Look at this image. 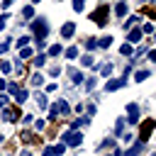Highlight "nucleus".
Listing matches in <instances>:
<instances>
[{
    "label": "nucleus",
    "instance_id": "8fccbe9b",
    "mask_svg": "<svg viewBox=\"0 0 156 156\" xmlns=\"http://www.w3.org/2000/svg\"><path fill=\"white\" fill-rule=\"evenodd\" d=\"M154 39H156V37H154Z\"/></svg>",
    "mask_w": 156,
    "mask_h": 156
},
{
    "label": "nucleus",
    "instance_id": "09e8293b",
    "mask_svg": "<svg viewBox=\"0 0 156 156\" xmlns=\"http://www.w3.org/2000/svg\"><path fill=\"white\" fill-rule=\"evenodd\" d=\"M154 2H156V0H154Z\"/></svg>",
    "mask_w": 156,
    "mask_h": 156
},
{
    "label": "nucleus",
    "instance_id": "de8ad7c7",
    "mask_svg": "<svg viewBox=\"0 0 156 156\" xmlns=\"http://www.w3.org/2000/svg\"><path fill=\"white\" fill-rule=\"evenodd\" d=\"M154 129H156V122H154Z\"/></svg>",
    "mask_w": 156,
    "mask_h": 156
},
{
    "label": "nucleus",
    "instance_id": "5701e85b",
    "mask_svg": "<svg viewBox=\"0 0 156 156\" xmlns=\"http://www.w3.org/2000/svg\"><path fill=\"white\" fill-rule=\"evenodd\" d=\"M61 51H63V49H61V44H54V46L49 49V56H58Z\"/></svg>",
    "mask_w": 156,
    "mask_h": 156
},
{
    "label": "nucleus",
    "instance_id": "2f4dec72",
    "mask_svg": "<svg viewBox=\"0 0 156 156\" xmlns=\"http://www.w3.org/2000/svg\"><path fill=\"white\" fill-rule=\"evenodd\" d=\"M22 141H34V134L32 132H22Z\"/></svg>",
    "mask_w": 156,
    "mask_h": 156
},
{
    "label": "nucleus",
    "instance_id": "ea45409f",
    "mask_svg": "<svg viewBox=\"0 0 156 156\" xmlns=\"http://www.w3.org/2000/svg\"><path fill=\"white\" fill-rule=\"evenodd\" d=\"M0 107H7V95L0 93Z\"/></svg>",
    "mask_w": 156,
    "mask_h": 156
},
{
    "label": "nucleus",
    "instance_id": "393cba45",
    "mask_svg": "<svg viewBox=\"0 0 156 156\" xmlns=\"http://www.w3.org/2000/svg\"><path fill=\"white\" fill-rule=\"evenodd\" d=\"M93 61H95V58H93L90 54H85V56L80 58V63H83V66H93Z\"/></svg>",
    "mask_w": 156,
    "mask_h": 156
},
{
    "label": "nucleus",
    "instance_id": "7c9ffc66",
    "mask_svg": "<svg viewBox=\"0 0 156 156\" xmlns=\"http://www.w3.org/2000/svg\"><path fill=\"white\" fill-rule=\"evenodd\" d=\"M29 56H32V49H27V46H24V49L20 51V58H29Z\"/></svg>",
    "mask_w": 156,
    "mask_h": 156
},
{
    "label": "nucleus",
    "instance_id": "a19ab883",
    "mask_svg": "<svg viewBox=\"0 0 156 156\" xmlns=\"http://www.w3.org/2000/svg\"><path fill=\"white\" fill-rule=\"evenodd\" d=\"M44 156H54V146H46L44 149Z\"/></svg>",
    "mask_w": 156,
    "mask_h": 156
},
{
    "label": "nucleus",
    "instance_id": "9d476101",
    "mask_svg": "<svg viewBox=\"0 0 156 156\" xmlns=\"http://www.w3.org/2000/svg\"><path fill=\"white\" fill-rule=\"evenodd\" d=\"M141 34H144V32H141L139 27H136V29H132V32H129V37H127V39H129V44H136V41H141Z\"/></svg>",
    "mask_w": 156,
    "mask_h": 156
},
{
    "label": "nucleus",
    "instance_id": "dca6fc26",
    "mask_svg": "<svg viewBox=\"0 0 156 156\" xmlns=\"http://www.w3.org/2000/svg\"><path fill=\"white\" fill-rule=\"evenodd\" d=\"M119 54H124V56H132V54H134L132 44H122V46H119Z\"/></svg>",
    "mask_w": 156,
    "mask_h": 156
},
{
    "label": "nucleus",
    "instance_id": "aec40b11",
    "mask_svg": "<svg viewBox=\"0 0 156 156\" xmlns=\"http://www.w3.org/2000/svg\"><path fill=\"white\" fill-rule=\"evenodd\" d=\"M41 83H44V76H41V73H34V76H32V85H37V88H39Z\"/></svg>",
    "mask_w": 156,
    "mask_h": 156
},
{
    "label": "nucleus",
    "instance_id": "7ed1b4c3",
    "mask_svg": "<svg viewBox=\"0 0 156 156\" xmlns=\"http://www.w3.org/2000/svg\"><path fill=\"white\" fill-rule=\"evenodd\" d=\"M61 139H63V144H68V146H78V144L83 141V134L76 132V129H71V132H66Z\"/></svg>",
    "mask_w": 156,
    "mask_h": 156
},
{
    "label": "nucleus",
    "instance_id": "2eb2a0df",
    "mask_svg": "<svg viewBox=\"0 0 156 156\" xmlns=\"http://www.w3.org/2000/svg\"><path fill=\"white\" fill-rule=\"evenodd\" d=\"M37 105H39V110H46V107H49L46 95H41V93H39V95H37Z\"/></svg>",
    "mask_w": 156,
    "mask_h": 156
},
{
    "label": "nucleus",
    "instance_id": "f257e3e1",
    "mask_svg": "<svg viewBox=\"0 0 156 156\" xmlns=\"http://www.w3.org/2000/svg\"><path fill=\"white\" fill-rule=\"evenodd\" d=\"M32 32H34L37 39H46V34H49V24H46V20L39 17L37 22H32Z\"/></svg>",
    "mask_w": 156,
    "mask_h": 156
},
{
    "label": "nucleus",
    "instance_id": "6ab92c4d",
    "mask_svg": "<svg viewBox=\"0 0 156 156\" xmlns=\"http://www.w3.org/2000/svg\"><path fill=\"white\" fill-rule=\"evenodd\" d=\"M110 73H112V63H105V66L100 68V76H102V78H107Z\"/></svg>",
    "mask_w": 156,
    "mask_h": 156
},
{
    "label": "nucleus",
    "instance_id": "0eeeda50",
    "mask_svg": "<svg viewBox=\"0 0 156 156\" xmlns=\"http://www.w3.org/2000/svg\"><path fill=\"white\" fill-rule=\"evenodd\" d=\"M73 32H76V24H73V22H66V24L61 27V37H63V39H71Z\"/></svg>",
    "mask_w": 156,
    "mask_h": 156
},
{
    "label": "nucleus",
    "instance_id": "412c9836",
    "mask_svg": "<svg viewBox=\"0 0 156 156\" xmlns=\"http://www.w3.org/2000/svg\"><path fill=\"white\" fill-rule=\"evenodd\" d=\"M22 17H27V20H29V17H34V7H32V5H27V7L22 10Z\"/></svg>",
    "mask_w": 156,
    "mask_h": 156
},
{
    "label": "nucleus",
    "instance_id": "9b49d317",
    "mask_svg": "<svg viewBox=\"0 0 156 156\" xmlns=\"http://www.w3.org/2000/svg\"><path fill=\"white\" fill-rule=\"evenodd\" d=\"M68 76H71V80H73L76 85H78V83H83V78H85V76H83L80 71H76V68H68Z\"/></svg>",
    "mask_w": 156,
    "mask_h": 156
},
{
    "label": "nucleus",
    "instance_id": "423d86ee",
    "mask_svg": "<svg viewBox=\"0 0 156 156\" xmlns=\"http://www.w3.org/2000/svg\"><path fill=\"white\" fill-rule=\"evenodd\" d=\"M2 115H5L7 122H15V119L20 117V110H17V107H2Z\"/></svg>",
    "mask_w": 156,
    "mask_h": 156
},
{
    "label": "nucleus",
    "instance_id": "c03bdc74",
    "mask_svg": "<svg viewBox=\"0 0 156 156\" xmlns=\"http://www.w3.org/2000/svg\"><path fill=\"white\" fill-rule=\"evenodd\" d=\"M12 5V0H2V7H10Z\"/></svg>",
    "mask_w": 156,
    "mask_h": 156
},
{
    "label": "nucleus",
    "instance_id": "4c0bfd02",
    "mask_svg": "<svg viewBox=\"0 0 156 156\" xmlns=\"http://www.w3.org/2000/svg\"><path fill=\"white\" fill-rule=\"evenodd\" d=\"M85 88H88V90H93V88H95V78H90V80H85Z\"/></svg>",
    "mask_w": 156,
    "mask_h": 156
},
{
    "label": "nucleus",
    "instance_id": "f704fd0d",
    "mask_svg": "<svg viewBox=\"0 0 156 156\" xmlns=\"http://www.w3.org/2000/svg\"><path fill=\"white\" fill-rule=\"evenodd\" d=\"M0 68H2V73H10V68H12V66H10L7 61H2V63H0Z\"/></svg>",
    "mask_w": 156,
    "mask_h": 156
},
{
    "label": "nucleus",
    "instance_id": "4468645a",
    "mask_svg": "<svg viewBox=\"0 0 156 156\" xmlns=\"http://www.w3.org/2000/svg\"><path fill=\"white\" fill-rule=\"evenodd\" d=\"M115 15H117V17L127 15V5H124V2H117V5H115Z\"/></svg>",
    "mask_w": 156,
    "mask_h": 156
},
{
    "label": "nucleus",
    "instance_id": "6e6552de",
    "mask_svg": "<svg viewBox=\"0 0 156 156\" xmlns=\"http://www.w3.org/2000/svg\"><path fill=\"white\" fill-rule=\"evenodd\" d=\"M124 83H127L124 78H119V80H115V78H112V80H107L105 90H110V93H112V90H117V88H124Z\"/></svg>",
    "mask_w": 156,
    "mask_h": 156
},
{
    "label": "nucleus",
    "instance_id": "cd10ccee",
    "mask_svg": "<svg viewBox=\"0 0 156 156\" xmlns=\"http://www.w3.org/2000/svg\"><path fill=\"white\" fill-rule=\"evenodd\" d=\"M29 39H32V37H20V39H17V46H22V49H24V46L29 44Z\"/></svg>",
    "mask_w": 156,
    "mask_h": 156
},
{
    "label": "nucleus",
    "instance_id": "39448f33",
    "mask_svg": "<svg viewBox=\"0 0 156 156\" xmlns=\"http://www.w3.org/2000/svg\"><path fill=\"white\" fill-rule=\"evenodd\" d=\"M154 122H156V119H146V122L141 124V129H139V141H146V139H149V132L154 129Z\"/></svg>",
    "mask_w": 156,
    "mask_h": 156
},
{
    "label": "nucleus",
    "instance_id": "f8f14e48",
    "mask_svg": "<svg viewBox=\"0 0 156 156\" xmlns=\"http://www.w3.org/2000/svg\"><path fill=\"white\" fill-rule=\"evenodd\" d=\"M56 107H58V112H61L63 117H68V115H71V107H68V102H66V100H58V102H56Z\"/></svg>",
    "mask_w": 156,
    "mask_h": 156
},
{
    "label": "nucleus",
    "instance_id": "f3484780",
    "mask_svg": "<svg viewBox=\"0 0 156 156\" xmlns=\"http://www.w3.org/2000/svg\"><path fill=\"white\" fill-rule=\"evenodd\" d=\"M32 61H34V66H39V68H41V66L46 63V56H44V54H37V56H34Z\"/></svg>",
    "mask_w": 156,
    "mask_h": 156
},
{
    "label": "nucleus",
    "instance_id": "c756f323",
    "mask_svg": "<svg viewBox=\"0 0 156 156\" xmlns=\"http://www.w3.org/2000/svg\"><path fill=\"white\" fill-rule=\"evenodd\" d=\"M141 32H144V34H151V32H154V24H151V22H146V24L141 27Z\"/></svg>",
    "mask_w": 156,
    "mask_h": 156
},
{
    "label": "nucleus",
    "instance_id": "20e7f679",
    "mask_svg": "<svg viewBox=\"0 0 156 156\" xmlns=\"http://www.w3.org/2000/svg\"><path fill=\"white\" fill-rule=\"evenodd\" d=\"M127 115H129V117H127L129 124H136V122H139V107H136V102H129V105H127Z\"/></svg>",
    "mask_w": 156,
    "mask_h": 156
},
{
    "label": "nucleus",
    "instance_id": "79ce46f5",
    "mask_svg": "<svg viewBox=\"0 0 156 156\" xmlns=\"http://www.w3.org/2000/svg\"><path fill=\"white\" fill-rule=\"evenodd\" d=\"M7 46H10V41H2V44H0V54H5V51H7Z\"/></svg>",
    "mask_w": 156,
    "mask_h": 156
},
{
    "label": "nucleus",
    "instance_id": "c85d7f7f",
    "mask_svg": "<svg viewBox=\"0 0 156 156\" xmlns=\"http://www.w3.org/2000/svg\"><path fill=\"white\" fill-rule=\"evenodd\" d=\"M83 5H85V0H73V10H76V12H80Z\"/></svg>",
    "mask_w": 156,
    "mask_h": 156
},
{
    "label": "nucleus",
    "instance_id": "72a5a7b5",
    "mask_svg": "<svg viewBox=\"0 0 156 156\" xmlns=\"http://www.w3.org/2000/svg\"><path fill=\"white\" fill-rule=\"evenodd\" d=\"M49 112H51V119H56V115H58V107H56V102L49 107Z\"/></svg>",
    "mask_w": 156,
    "mask_h": 156
},
{
    "label": "nucleus",
    "instance_id": "58836bf2",
    "mask_svg": "<svg viewBox=\"0 0 156 156\" xmlns=\"http://www.w3.org/2000/svg\"><path fill=\"white\" fill-rule=\"evenodd\" d=\"M7 90H10L12 95H17V90H20V88H17V83H10V88H7Z\"/></svg>",
    "mask_w": 156,
    "mask_h": 156
},
{
    "label": "nucleus",
    "instance_id": "c9c22d12",
    "mask_svg": "<svg viewBox=\"0 0 156 156\" xmlns=\"http://www.w3.org/2000/svg\"><path fill=\"white\" fill-rule=\"evenodd\" d=\"M122 127H124V119H117V124H115V132L119 134V132H122Z\"/></svg>",
    "mask_w": 156,
    "mask_h": 156
},
{
    "label": "nucleus",
    "instance_id": "ddd939ff",
    "mask_svg": "<svg viewBox=\"0 0 156 156\" xmlns=\"http://www.w3.org/2000/svg\"><path fill=\"white\" fill-rule=\"evenodd\" d=\"M27 98H29V93H27L24 88H20V90H17V95H15V102H17V105H22Z\"/></svg>",
    "mask_w": 156,
    "mask_h": 156
},
{
    "label": "nucleus",
    "instance_id": "a18cd8bd",
    "mask_svg": "<svg viewBox=\"0 0 156 156\" xmlns=\"http://www.w3.org/2000/svg\"><path fill=\"white\" fill-rule=\"evenodd\" d=\"M20 156H32V154H29V151H22V154H20Z\"/></svg>",
    "mask_w": 156,
    "mask_h": 156
},
{
    "label": "nucleus",
    "instance_id": "a878e982",
    "mask_svg": "<svg viewBox=\"0 0 156 156\" xmlns=\"http://www.w3.org/2000/svg\"><path fill=\"white\" fill-rule=\"evenodd\" d=\"M134 78L141 83V80H146V78H149V71H136V76H134Z\"/></svg>",
    "mask_w": 156,
    "mask_h": 156
},
{
    "label": "nucleus",
    "instance_id": "e433bc0d",
    "mask_svg": "<svg viewBox=\"0 0 156 156\" xmlns=\"http://www.w3.org/2000/svg\"><path fill=\"white\" fill-rule=\"evenodd\" d=\"M49 73H51V76H58V73H61V66H51V71H49Z\"/></svg>",
    "mask_w": 156,
    "mask_h": 156
},
{
    "label": "nucleus",
    "instance_id": "37998d69",
    "mask_svg": "<svg viewBox=\"0 0 156 156\" xmlns=\"http://www.w3.org/2000/svg\"><path fill=\"white\" fill-rule=\"evenodd\" d=\"M149 58H151V61L156 63V49H151V51H149Z\"/></svg>",
    "mask_w": 156,
    "mask_h": 156
},
{
    "label": "nucleus",
    "instance_id": "49530a36",
    "mask_svg": "<svg viewBox=\"0 0 156 156\" xmlns=\"http://www.w3.org/2000/svg\"><path fill=\"white\" fill-rule=\"evenodd\" d=\"M32 2H39V0H32Z\"/></svg>",
    "mask_w": 156,
    "mask_h": 156
},
{
    "label": "nucleus",
    "instance_id": "473e14b6",
    "mask_svg": "<svg viewBox=\"0 0 156 156\" xmlns=\"http://www.w3.org/2000/svg\"><path fill=\"white\" fill-rule=\"evenodd\" d=\"M134 22H139V17H136V15H132V17H129V20H127V22H124V27H132V24H134Z\"/></svg>",
    "mask_w": 156,
    "mask_h": 156
},
{
    "label": "nucleus",
    "instance_id": "f03ea898",
    "mask_svg": "<svg viewBox=\"0 0 156 156\" xmlns=\"http://www.w3.org/2000/svg\"><path fill=\"white\" fill-rule=\"evenodd\" d=\"M90 20H93L98 27H105V24H107V5H100V7L90 15Z\"/></svg>",
    "mask_w": 156,
    "mask_h": 156
},
{
    "label": "nucleus",
    "instance_id": "1a4fd4ad",
    "mask_svg": "<svg viewBox=\"0 0 156 156\" xmlns=\"http://www.w3.org/2000/svg\"><path fill=\"white\" fill-rule=\"evenodd\" d=\"M141 149H144V141H136V144H134V146H129V149H127V151H124L122 156H136V154H139Z\"/></svg>",
    "mask_w": 156,
    "mask_h": 156
},
{
    "label": "nucleus",
    "instance_id": "a211bd4d",
    "mask_svg": "<svg viewBox=\"0 0 156 156\" xmlns=\"http://www.w3.org/2000/svg\"><path fill=\"white\" fill-rule=\"evenodd\" d=\"M85 49L88 51H95L98 49V39H85Z\"/></svg>",
    "mask_w": 156,
    "mask_h": 156
},
{
    "label": "nucleus",
    "instance_id": "b1692460",
    "mask_svg": "<svg viewBox=\"0 0 156 156\" xmlns=\"http://www.w3.org/2000/svg\"><path fill=\"white\" fill-rule=\"evenodd\" d=\"M76 56H78V49L76 46H68L66 49V58H76Z\"/></svg>",
    "mask_w": 156,
    "mask_h": 156
},
{
    "label": "nucleus",
    "instance_id": "bb28decb",
    "mask_svg": "<svg viewBox=\"0 0 156 156\" xmlns=\"http://www.w3.org/2000/svg\"><path fill=\"white\" fill-rule=\"evenodd\" d=\"M63 151H66V144H56L54 146V156H61Z\"/></svg>",
    "mask_w": 156,
    "mask_h": 156
},
{
    "label": "nucleus",
    "instance_id": "4be33fe9",
    "mask_svg": "<svg viewBox=\"0 0 156 156\" xmlns=\"http://www.w3.org/2000/svg\"><path fill=\"white\" fill-rule=\"evenodd\" d=\"M110 44H112V37H102V39L98 41V46H102V49H107Z\"/></svg>",
    "mask_w": 156,
    "mask_h": 156
}]
</instances>
